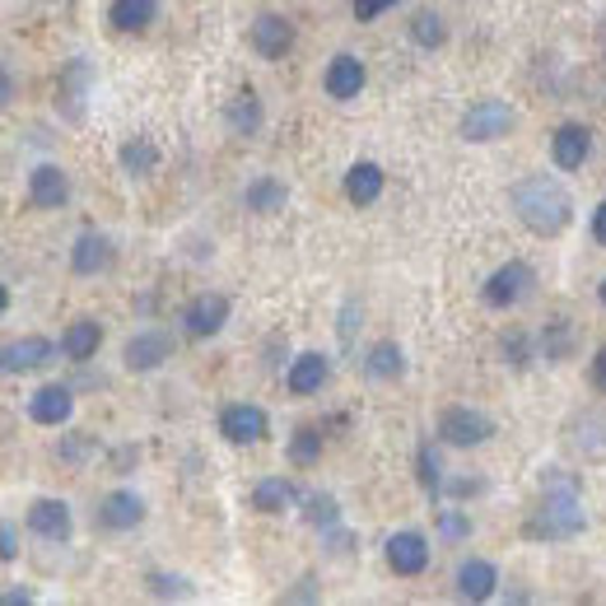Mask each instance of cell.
Returning a JSON list of instances; mask_svg holds the SVG:
<instances>
[{"mask_svg":"<svg viewBox=\"0 0 606 606\" xmlns=\"http://www.w3.org/2000/svg\"><path fill=\"white\" fill-rule=\"evenodd\" d=\"M326 373H332V364H326L322 355H299L289 364V392L294 396H308V392H322V383H326Z\"/></svg>","mask_w":606,"mask_h":606,"instance_id":"ac0fdd59","label":"cell"},{"mask_svg":"<svg viewBox=\"0 0 606 606\" xmlns=\"http://www.w3.org/2000/svg\"><path fill=\"white\" fill-rule=\"evenodd\" d=\"M602 304H606V281H602Z\"/></svg>","mask_w":606,"mask_h":606,"instance_id":"f35d334b","label":"cell"},{"mask_svg":"<svg viewBox=\"0 0 606 606\" xmlns=\"http://www.w3.org/2000/svg\"><path fill=\"white\" fill-rule=\"evenodd\" d=\"M443 532L448 536H466V532H472V523H462L458 513H443Z\"/></svg>","mask_w":606,"mask_h":606,"instance_id":"d590c367","label":"cell"},{"mask_svg":"<svg viewBox=\"0 0 606 606\" xmlns=\"http://www.w3.org/2000/svg\"><path fill=\"white\" fill-rule=\"evenodd\" d=\"M593 238H597L602 248H606V201H602L597 211H593Z\"/></svg>","mask_w":606,"mask_h":606,"instance_id":"8d00e7d4","label":"cell"},{"mask_svg":"<svg viewBox=\"0 0 606 606\" xmlns=\"http://www.w3.org/2000/svg\"><path fill=\"white\" fill-rule=\"evenodd\" d=\"M98 341H103V332H98V322H90V318H80V322H71V332L61 336V350H66V359H75V364H84V359H94V355H98Z\"/></svg>","mask_w":606,"mask_h":606,"instance_id":"603a6c76","label":"cell"},{"mask_svg":"<svg viewBox=\"0 0 606 606\" xmlns=\"http://www.w3.org/2000/svg\"><path fill=\"white\" fill-rule=\"evenodd\" d=\"M289 458L294 462H299V466H313L318 458H322V435H318V429H299V435H294V443H289Z\"/></svg>","mask_w":606,"mask_h":606,"instance_id":"f1b7e54d","label":"cell"},{"mask_svg":"<svg viewBox=\"0 0 606 606\" xmlns=\"http://www.w3.org/2000/svg\"><path fill=\"white\" fill-rule=\"evenodd\" d=\"M532 536H546V542H565V536H579L583 532V509H579V495L569 485H556L546 495V504L536 509V518L527 523Z\"/></svg>","mask_w":606,"mask_h":606,"instance_id":"7a4b0ae2","label":"cell"},{"mask_svg":"<svg viewBox=\"0 0 606 606\" xmlns=\"http://www.w3.org/2000/svg\"><path fill=\"white\" fill-rule=\"evenodd\" d=\"M51 355H57V345H51L47 336H24V341L5 345V373L43 369V364H51Z\"/></svg>","mask_w":606,"mask_h":606,"instance_id":"2e32d148","label":"cell"},{"mask_svg":"<svg viewBox=\"0 0 606 606\" xmlns=\"http://www.w3.org/2000/svg\"><path fill=\"white\" fill-rule=\"evenodd\" d=\"M121 168H127L131 178H150V173L159 168V150H154L145 135H135V141L121 145Z\"/></svg>","mask_w":606,"mask_h":606,"instance_id":"d4e9b609","label":"cell"},{"mask_svg":"<svg viewBox=\"0 0 606 606\" xmlns=\"http://www.w3.org/2000/svg\"><path fill=\"white\" fill-rule=\"evenodd\" d=\"M66 197H71V178H66L57 164L33 168V178H28V201L38 205V211H57Z\"/></svg>","mask_w":606,"mask_h":606,"instance_id":"8fae6325","label":"cell"},{"mask_svg":"<svg viewBox=\"0 0 606 606\" xmlns=\"http://www.w3.org/2000/svg\"><path fill=\"white\" fill-rule=\"evenodd\" d=\"M141 518H145V504H141V495H131V490H112L98 509V523L112 527V532H127V527L141 523Z\"/></svg>","mask_w":606,"mask_h":606,"instance_id":"5bb4252c","label":"cell"},{"mask_svg":"<svg viewBox=\"0 0 606 606\" xmlns=\"http://www.w3.org/2000/svg\"><path fill=\"white\" fill-rule=\"evenodd\" d=\"M532 285H536V271L527 262H509V266H499L490 281H485V304H490V308H513V304L527 299Z\"/></svg>","mask_w":606,"mask_h":606,"instance_id":"5b68a950","label":"cell"},{"mask_svg":"<svg viewBox=\"0 0 606 606\" xmlns=\"http://www.w3.org/2000/svg\"><path fill=\"white\" fill-rule=\"evenodd\" d=\"M28 532L43 536V542H66V536H71V509H66L61 499H33Z\"/></svg>","mask_w":606,"mask_h":606,"instance_id":"9c48e42d","label":"cell"},{"mask_svg":"<svg viewBox=\"0 0 606 606\" xmlns=\"http://www.w3.org/2000/svg\"><path fill=\"white\" fill-rule=\"evenodd\" d=\"M108 262H112V248H108V238H103V234H80V238H75L71 266H75L80 275H98Z\"/></svg>","mask_w":606,"mask_h":606,"instance_id":"7402d4cb","label":"cell"},{"mask_svg":"<svg viewBox=\"0 0 606 606\" xmlns=\"http://www.w3.org/2000/svg\"><path fill=\"white\" fill-rule=\"evenodd\" d=\"M248 211H257V215H271V211H281L285 205V187L281 182H271V178H257L252 187H248Z\"/></svg>","mask_w":606,"mask_h":606,"instance_id":"83f0119b","label":"cell"},{"mask_svg":"<svg viewBox=\"0 0 606 606\" xmlns=\"http://www.w3.org/2000/svg\"><path fill=\"white\" fill-rule=\"evenodd\" d=\"M495 583H499V574H495L490 560H466V565L458 569V593H462L466 602H485V597L495 593Z\"/></svg>","mask_w":606,"mask_h":606,"instance_id":"ffe728a7","label":"cell"},{"mask_svg":"<svg viewBox=\"0 0 606 606\" xmlns=\"http://www.w3.org/2000/svg\"><path fill=\"white\" fill-rule=\"evenodd\" d=\"M388 5H396V0H355V14H359V20H378Z\"/></svg>","mask_w":606,"mask_h":606,"instance_id":"836d02e7","label":"cell"},{"mask_svg":"<svg viewBox=\"0 0 606 606\" xmlns=\"http://www.w3.org/2000/svg\"><path fill=\"white\" fill-rule=\"evenodd\" d=\"M509 127H513V112L499 98H480L462 112V141H476V145H490L499 135H509Z\"/></svg>","mask_w":606,"mask_h":606,"instance_id":"3957f363","label":"cell"},{"mask_svg":"<svg viewBox=\"0 0 606 606\" xmlns=\"http://www.w3.org/2000/svg\"><path fill=\"white\" fill-rule=\"evenodd\" d=\"M593 373H597V388H602V392H606V350H602V355H597V364H593Z\"/></svg>","mask_w":606,"mask_h":606,"instance_id":"74e56055","label":"cell"},{"mask_svg":"<svg viewBox=\"0 0 606 606\" xmlns=\"http://www.w3.org/2000/svg\"><path fill=\"white\" fill-rule=\"evenodd\" d=\"M364 369H369V378H396L406 369L402 364V345L396 341H378L369 355H364Z\"/></svg>","mask_w":606,"mask_h":606,"instance_id":"484cf974","label":"cell"},{"mask_svg":"<svg viewBox=\"0 0 606 606\" xmlns=\"http://www.w3.org/2000/svg\"><path fill=\"white\" fill-rule=\"evenodd\" d=\"M266 425H271L266 411L262 406H248V402L229 406V411L219 415V435L229 439V443H262L266 439Z\"/></svg>","mask_w":606,"mask_h":606,"instance_id":"ba28073f","label":"cell"},{"mask_svg":"<svg viewBox=\"0 0 606 606\" xmlns=\"http://www.w3.org/2000/svg\"><path fill=\"white\" fill-rule=\"evenodd\" d=\"M71 388H61V383H47L28 396V420H38V425H66L71 420Z\"/></svg>","mask_w":606,"mask_h":606,"instance_id":"30bf717a","label":"cell"},{"mask_svg":"<svg viewBox=\"0 0 606 606\" xmlns=\"http://www.w3.org/2000/svg\"><path fill=\"white\" fill-rule=\"evenodd\" d=\"M345 197H350L355 205H373L378 197H383V168H378V164H355L350 173H345Z\"/></svg>","mask_w":606,"mask_h":606,"instance_id":"44dd1931","label":"cell"},{"mask_svg":"<svg viewBox=\"0 0 606 606\" xmlns=\"http://www.w3.org/2000/svg\"><path fill=\"white\" fill-rule=\"evenodd\" d=\"M154 14H159V0H112L108 20L117 33H141L154 24Z\"/></svg>","mask_w":606,"mask_h":606,"instance_id":"d6986e66","label":"cell"},{"mask_svg":"<svg viewBox=\"0 0 606 606\" xmlns=\"http://www.w3.org/2000/svg\"><path fill=\"white\" fill-rule=\"evenodd\" d=\"M364 61H355V57H336L332 66H326V94L332 98H359V90H364Z\"/></svg>","mask_w":606,"mask_h":606,"instance_id":"e0dca14e","label":"cell"},{"mask_svg":"<svg viewBox=\"0 0 606 606\" xmlns=\"http://www.w3.org/2000/svg\"><path fill=\"white\" fill-rule=\"evenodd\" d=\"M495 435V420L485 411H472V406H448L439 415V439L453 443V448H476Z\"/></svg>","mask_w":606,"mask_h":606,"instance_id":"277c9868","label":"cell"},{"mask_svg":"<svg viewBox=\"0 0 606 606\" xmlns=\"http://www.w3.org/2000/svg\"><path fill=\"white\" fill-rule=\"evenodd\" d=\"M513 211L536 238H556L569 229V219H574V197L565 192L560 178L532 173V178H523L513 187Z\"/></svg>","mask_w":606,"mask_h":606,"instance_id":"6da1fadb","label":"cell"},{"mask_svg":"<svg viewBox=\"0 0 606 606\" xmlns=\"http://www.w3.org/2000/svg\"><path fill=\"white\" fill-rule=\"evenodd\" d=\"M252 47L262 51V57H285V51L294 47V24L281 20V14H262V20L252 24Z\"/></svg>","mask_w":606,"mask_h":606,"instance_id":"4fadbf2b","label":"cell"},{"mask_svg":"<svg viewBox=\"0 0 606 606\" xmlns=\"http://www.w3.org/2000/svg\"><path fill=\"white\" fill-rule=\"evenodd\" d=\"M294 499H299V490L285 480V476H271V480H262L252 490V509H262V513H285Z\"/></svg>","mask_w":606,"mask_h":606,"instance_id":"cb8c5ba5","label":"cell"},{"mask_svg":"<svg viewBox=\"0 0 606 606\" xmlns=\"http://www.w3.org/2000/svg\"><path fill=\"white\" fill-rule=\"evenodd\" d=\"M229 127H234L238 135H252L257 127H262V103H257L252 90H242V94L234 98V108H229Z\"/></svg>","mask_w":606,"mask_h":606,"instance_id":"4316f807","label":"cell"},{"mask_svg":"<svg viewBox=\"0 0 606 606\" xmlns=\"http://www.w3.org/2000/svg\"><path fill=\"white\" fill-rule=\"evenodd\" d=\"M550 154H556L560 168H583V159L593 154V131L587 127H560L550 135Z\"/></svg>","mask_w":606,"mask_h":606,"instance_id":"9a60e30c","label":"cell"},{"mask_svg":"<svg viewBox=\"0 0 606 606\" xmlns=\"http://www.w3.org/2000/svg\"><path fill=\"white\" fill-rule=\"evenodd\" d=\"M229 322V299L224 294H197L192 304L182 308V326H187V336H215L219 326Z\"/></svg>","mask_w":606,"mask_h":606,"instance_id":"8992f818","label":"cell"},{"mask_svg":"<svg viewBox=\"0 0 606 606\" xmlns=\"http://www.w3.org/2000/svg\"><path fill=\"white\" fill-rule=\"evenodd\" d=\"M173 355V341L164 332H141V336H131L127 341V369L131 373H150V369H159V364Z\"/></svg>","mask_w":606,"mask_h":606,"instance_id":"7c38bea8","label":"cell"},{"mask_svg":"<svg viewBox=\"0 0 606 606\" xmlns=\"http://www.w3.org/2000/svg\"><path fill=\"white\" fill-rule=\"evenodd\" d=\"M308 523H313V527H336V499L332 495H308Z\"/></svg>","mask_w":606,"mask_h":606,"instance_id":"4dcf8cb0","label":"cell"},{"mask_svg":"<svg viewBox=\"0 0 606 606\" xmlns=\"http://www.w3.org/2000/svg\"><path fill=\"white\" fill-rule=\"evenodd\" d=\"M420 485H425L429 495H435L439 485H443V466H439V453H435V443H425V448H420Z\"/></svg>","mask_w":606,"mask_h":606,"instance_id":"1f68e13d","label":"cell"},{"mask_svg":"<svg viewBox=\"0 0 606 606\" xmlns=\"http://www.w3.org/2000/svg\"><path fill=\"white\" fill-rule=\"evenodd\" d=\"M0 556H5V560L20 556V536H14V527H10V523H5V532H0Z\"/></svg>","mask_w":606,"mask_h":606,"instance_id":"e575fe53","label":"cell"},{"mask_svg":"<svg viewBox=\"0 0 606 606\" xmlns=\"http://www.w3.org/2000/svg\"><path fill=\"white\" fill-rule=\"evenodd\" d=\"M425 565H429V542H425L420 532L388 536V569H392V574L415 579V574H425Z\"/></svg>","mask_w":606,"mask_h":606,"instance_id":"52a82bcc","label":"cell"},{"mask_svg":"<svg viewBox=\"0 0 606 606\" xmlns=\"http://www.w3.org/2000/svg\"><path fill=\"white\" fill-rule=\"evenodd\" d=\"M150 587H154V593H159V597H187V587H182V579H164V574H154L150 579Z\"/></svg>","mask_w":606,"mask_h":606,"instance_id":"d6a6232c","label":"cell"},{"mask_svg":"<svg viewBox=\"0 0 606 606\" xmlns=\"http://www.w3.org/2000/svg\"><path fill=\"white\" fill-rule=\"evenodd\" d=\"M411 38L420 43V47H439L443 43V20H439V14H415V20H411Z\"/></svg>","mask_w":606,"mask_h":606,"instance_id":"f546056e","label":"cell"}]
</instances>
